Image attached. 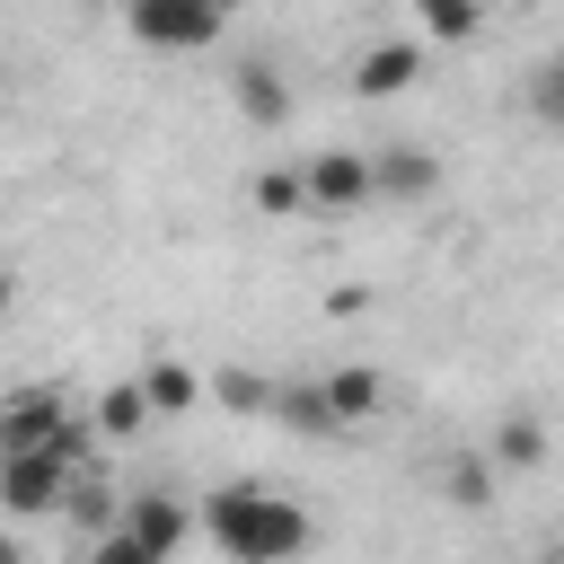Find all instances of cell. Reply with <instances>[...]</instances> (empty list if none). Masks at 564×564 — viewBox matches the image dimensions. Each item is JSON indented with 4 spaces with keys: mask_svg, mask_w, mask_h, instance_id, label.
I'll return each mask as SVG.
<instances>
[{
    "mask_svg": "<svg viewBox=\"0 0 564 564\" xmlns=\"http://www.w3.org/2000/svg\"><path fill=\"white\" fill-rule=\"evenodd\" d=\"M370 167H379V203H423V194L441 185V159H432L423 141H388Z\"/></svg>",
    "mask_w": 564,
    "mask_h": 564,
    "instance_id": "obj_9",
    "label": "cell"
},
{
    "mask_svg": "<svg viewBox=\"0 0 564 564\" xmlns=\"http://www.w3.org/2000/svg\"><path fill=\"white\" fill-rule=\"evenodd\" d=\"M273 388H282V379H256V370H220V379H212V405H229V414H273Z\"/></svg>",
    "mask_w": 564,
    "mask_h": 564,
    "instance_id": "obj_18",
    "label": "cell"
},
{
    "mask_svg": "<svg viewBox=\"0 0 564 564\" xmlns=\"http://www.w3.org/2000/svg\"><path fill=\"white\" fill-rule=\"evenodd\" d=\"M326 397H335L344 432H361V423L379 414V370H326Z\"/></svg>",
    "mask_w": 564,
    "mask_h": 564,
    "instance_id": "obj_16",
    "label": "cell"
},
{
    "mask_svg": "<svg viewBox=\"0 0 564 564\" xmlns=\"http://www.w3.org/2000/svg\"><path fill=\"white\" fill-rule=\"evenodd\" d=\"M70 423H79V414H70V397H62V388H18V397H9V414H0V441H9V449H53Z\"/></svg>",
    "mask_w": 564,
    "mask_h": 564,
    "instance_id": "obj_7",
    "label": "cell"
},
{
    "mask_svg": "<svg viewBox=\"0 0 564 564\" xmlns=\"http://www.w3.org/2000/svg\"><path fill=\"white\" fill-rule=\"evenodd\" d=\"M141 397H150V414H159V423H176V414H194V405H203V379H194L176 352H159V361H141Z\"/></svg>",
    "mask_w": 564,
    "mask_h": 564,
    "instance_id": "obj_10",
    "label": "cell"
},
{
    "mask_svg": "<svg viewBox=\"0 0 564 564\" xmlns=\"http://www.w3.org/2000/svg\"><path fill=\"white\" fill-rule=\"evenodd\" d=\"M203 538H212L229 564H300L317 529H308V511H300L291 494H273V485H256V476H229V485L203 494Z\"/></svg>",
    "mask_w": 564,
    "mask_h": 564,
    "instance_id": "obj_1",
    "label": "cell"
},
{
    "mask_svg": "<svg viewBox=\"0 0 564 564\" xmlns=\"http://www.w3.org/2000/svg\"><path fill=\"white\" fill-rule=\"evenodd\" d=\"M423 79V35H388V44H370V53H352V97H405Z\"/></svg>",
    "mask_w": 564,
    "mask_h": 564,
    "instance_id": "obj_6",
    "label": "cell"
},
{
    "mask_svg": "<svg viewBox=\"0 0 564 564\" xmlns=\"http://www.w3.org/2000/svg\"><path fill=\"white\" fill-rule=\"evenodd\" d=\"M379 203V167L361 159V150H317L308 159V212L317 220H352V212H370Z\"/></svg>",
    "mask_w": 564,
    "mask_h": 564,
    "instance_id": "obj_4",
    "label": "cell"
},
{
    "mask_svg": "<svg viewBox=\"0 0 564 564\" xmlns=\"http://www.w3.org/2000/svg\"><path fill=\"white\" fill-rule=\"evenodd\" d=\"M88 423L106 432V441H132V432H150L159 414H150V397H141V379H115L97 405H88Z\"/></svg>",
    "mask_w": 564,
    "mask_h": 564,
    "instance_id": "obj_13",
    "label": "cell"
},
{
    "mask_svg": "<svg viewBox=\"0 0 564 564\" xmlns=\"http://www.w3.org/2000/svg\"><path fill=\"white\" fill-rule=\"evenodd\" d=\"M229 106L256 123V132H282L291 123V79H282V62H264V53H247V62H229Z\"/></svg>",
    "mask_w": 564,
    "mask_h": 564,
    "instance_id": "obj_5",
    "label": "cell"
},
{
    "mask_svg": "<svg viewBox=\"0 0 564 564\" xmlns=\"http://www.w3.org/2000/svg\"><path fill=\"white\" fill-rule=\"evenodd\" d=\"M273 423H282V432H300V441H335V432H344V414H335L326 379H282V388H273Z\"/></svg>",
    "mask_w": 564,
    "mask_h": 564,
    "instance_id": "obj_8",
    "label": "cell"
},
{
    "mask_svg": "<svg viewBox=\"0 0 564 564\" xmlns=\"http://www.w3.org/2000/svg\"><path fill=\"white\" fill-rule=\"evenodd\" d=\"M529 564H564V546H538V555H529Z\"/></svg>",
    "mask_w": 564,
    "mask_h": 564,
    "instance_id": "obj_20",
    "label": "cell"
},
{
    "mask_svg": "<svg viewBox=\"0 0 564 564\" xmlns=\"http://www.w3.org/2000/svg\"><path fill=\"white\" fill-rule=\"evenodd\" d=\"M79 476H88V467H70V458H53V449H9V458H0V502H9L18 520H44V511H70Z\"/></svg>",
    "mask_w": 564,
    "mask_h": 564,
    "instance_id": "obj_3",
    "label": "cell"
},
{
    "mask_svg": "<svg viewBox=\"0 0 564 564\" xmlns=\"http://www.w3.org/2000/svg\"><path fill=\"white\" fill-rule=\"evenodd\" d=\"M123 35L150 44V53H212L229 35V9L220 0H132L123 9Z\"/></svg>",
    "mask_w": 564,
    "mask_h": 564,
    "instance_id": "obj_2",
    "label": "cell"
},
{
    "mask_svg": "<svg viewBox=\"0 0 564 564\" xmlns=\"http://www.w3.org/2000/svg\"><path fill=\"white\" fill-rule=\"evenodd\" d=\"M520 97H529V115H538L546 132H564V44L529 62V88H520Z\"/></svg>",
    "mask_w": 564,
    "mask_h": 564,
    "instance_id": "obj_15",
    "label": "cell"
},
{
    "mask_svg": "<svg viewBox=\"0 0 564 564\" xmlns=\"http://www.w3.org/2000/svg\"><path fill=\"white\" fill-rule=\"evenodd\" d=\"M88 564H159V555H150V546L132 538V529H106V538L88 546Z\"/></svg>",
    "mask_w": 564,
    "mask_h": 564,
    "instance_id": "obj_19",
    "label": "cell"
},
{
    "mask_svg": "<svg viewBox=\"0 0 564 564\" xmlns=\"http://www.w3.org/2000/svg\"><path fill=\"white\" fill-rule=\"evenodd\" d=\"M494 476H502L494 449H458V458L441 467V502H449V511H485V502H494Z\"/></svg>",
    "mask_w": 564,
    "mask_h": 564,
    "instance_id": "obj_11",
    "label": "cell"
},
{
    "mask_svg": "<svg viewBox=\"0 0 564 564\" xmlns=\"http://www.w3.org/2000/svg\"><path fill=\"white\" fill-rule=\"evenodd\" d=\"M247 203H256L264 220H300V212H308V167H282V159H273V167H256Z\"/></svg>",
    "mask_w": 564,
    "mask_h": 564,
    "instance_id": "obj_12",
    "label": "cell"
},
{
    "mask_svg": "<svg viewBox=\"0 0 564 564\" xmlns=\"http://www.w3.org/2000/svg\"><path fill=\"white\" fill-rule=\"evenodd\" d=\"M476 26H485V9H467V0H423V26H414V35H423V44H467Z\"/></svg>",
    "mask_w": 564,
    "mask_h": 564,
    "instance_id": "obj_17",
    "label": "cell"
},
{
    "mask_svg": "<svg viewBox=\"0 0 564 564\" xmlns=\"http://www.w3.org/2000/svg\"><path fill=\"white\" fill-rule=\"evenodd\" d=\"M494 467H502V476L546 467V423H538V414H502V423H494Z\"/></svg>",
    "mask_w": 564,
    "mask_h": 564,
    "instance_id": "obj_14",
    "label": "cell"
}]
</instances>
